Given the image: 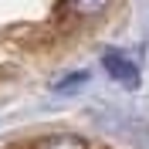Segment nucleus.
<instances>
[{"label": "nucleus", "mask_w": 149, "mask_h": 149, "mask_svg": "<svg viewBox=\"0 0 149 149\" xmlns=\"http://www.w3.org/2000/svg\"><path fill=\"white\" fill-rule=\"evenodd\" d=\"M102 68H105V74H109L112 81L122 85V88H136V85H139V65H136L129 54L115 51V47H109L102 54Z\"/></svg>", "instance_id": "nucleus-1"}, {"label": "nucleus", "mask_w": 149, "mask_h": 149, "mask_svg": "<svg viewBox=\"0 0 149 149\" xmlns=\"http://www.w3.org/2000/svg\"><path fill=\"white\" fill-rule=\"evenodd\" d=\"M31 149H92L81 136H44L37 139Z\"/></svg>", "instance_id": "nucleus-2"}, {"label": "nucleus", "mask_w": 149, "mask_h": 149, "mask_svg": "<svg viewBox=\"0 0 149 149\" xmlns=\"http://www.w3.org/2000/svg\"><path fill=\"white\" fill-rule=\"evenodd\" d=\"M68 7L78 17H95V14H102L109 7V0H68Z\"/></svg>", "instance_id": "nucleus-3"}]
</instances>
